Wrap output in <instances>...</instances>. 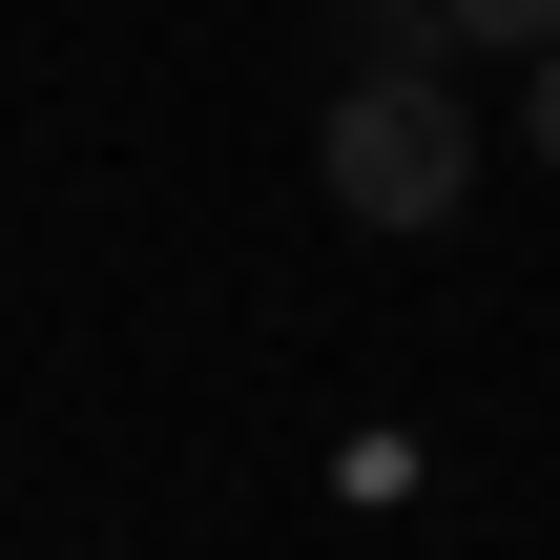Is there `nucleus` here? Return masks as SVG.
I'll list each match as a JSON object with an SVG mask.
<instances>
[{
    "instance_id": "nucleus-3",
    "label": "nucleus",
    "mask_w": 560,
    "mask_h": 560,
    "mask_svg": "<svg viewBox=\"0 0 560 560\" xmlns=\"http://www.w3.org/2000/svg\"><path fill=\"white\" fill-rule=\"evenodd\" d=\"M436 21H457V42H520V62L560 42V0H436Z\"/></svg>"
},
{
    "instance_id": "nucleus-1",
    "label": "nucleus",
    "mask_w": 560,
    "mask_h": 560,
    "mask_svg": "<svg viewBox=\"0 0 560 560\" xmlns=\"http://www.w3.org/2000/svg\"><path fill=\"white\" fill-rule=\"evenodd\" d=\"M312 166H332V208H353V229H436V208L478 187V125H457V83H332Z\"/></svg>"
},
{
    "instance_id": "nucleus-2",
    "label": "nucleus",
    "mask_w": 560,
    "mask_h": 560,
    "mask_svg": "<svg viewBox=\"0 0 560 560\" xmlns=\"http://www.w3.org/2000/svg\"><path fill=\"white\" fill-rule=\"evenodd\" d=\"M436 0H332V83H436Z\"/></svg>"
},
{
    "instance_id": "nucleus-4",
    "label": "nucleus",
    "mask_w": 560,
    "mask_h": 560,
    "mask_svg": "<svg viewBox=\"0 0 560 560\" xmlns=\"http://www.w3.org/2000/svg\"><path fill=\"white\" fill-rule=\"evenodd\" d=\"M540 166H560V42H540Z\"/></svg>"
}]
</instances>
